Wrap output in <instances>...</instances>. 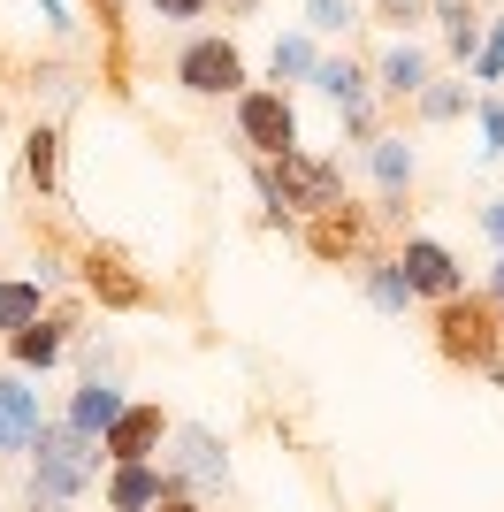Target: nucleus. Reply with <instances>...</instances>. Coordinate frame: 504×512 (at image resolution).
<instances>
[{
  "label": "nucleus",
  "mask_w": 504,
  "mask_h": 512,
  "mask_svg": "<svg viewBox=\"0 0 504 512\" xmlns=\"http://www.w3.org/2000/svg\"><path fill=\"white\" fill-rule=\"evenodd\" d=\"M92 474H100V444L77 436L69 421H46L31 436V505H69L92 490Z\"/></svg>",
  "instance_id": "f03ea898"
},
{
  "label": "nucleus",
  "mask_w": 504,
  "mask_h": 512,
  "mask_svg": "<svg viewBox=\"0 0 504 512\" xmlns=\"http://www.w3.org/2000/svg\"><path fill=\"white\" fill-rule=\"evenodd\" d=\"M482 237H489V245L504 253V199H497V207H482Z\"/></svg>",
  "instance_id": "f704fd0d"
},
{
  "label": "nucleus",
  "mask_w": 504,
  "mask_h": 512,
  "mask_svg": "<svg viewBox=\"0 0 504 512\" xmlns=\"http://www.w3.org/2000/svg\"><path fill=\"white\" fill-rule=\"evenodd\" d=\"M207 8H214V0H153V16H161V23H199Z\"/></svg>",
  "instance_id": "c85d7f7f"
},
{
  "label": "nucleus",
  "mask_w": 504,
  "mask_h": 512,
  "mask_svg": "<svg viewBox=\"0 0 504 512\" xmlns=\"http://www.w3.org/2000/svg\"><path fill=\"white\" fill-rule=\"evenodd\" d=\"M359 237H367V222L352 214V199H344V207H329V214H314V253H321V260L359 253Z\"/></svg>",
  "instance_id": "412c9836"
},
{
  "label": "nucleus",
  "mask_w": 504,
  "mask_h": 512,
  "mask_svg": "<svg viewBox=\"0 0 504 512\" xmlns=\"http://www.w3.org/2000/svg\"><path fill=\"white\" fill-rule=\"evenodd\" d=\"M474 85H504V16H482V46H474Z\"/></svg>",
  "instance_id": "393cba45"
},
{
  "label": "nucleus",
  "mask_w": 504,
  "mask_h": 512,
  "mask_svg": "<svg viewBox=\"0 0 504 512\" xmlns=\"http://www.w3.org/2000/svg\"><path fill=\"white\" fill-rule=\"evenodd\" d=\"M92 8H100V31L115 39V31H123V8H130V0H92Z\"/></svg>",
  "instance_id": "72a5a7b5"
},
{
  "label": "nucleus",
  "mask_w": 504,
  "mask_h": 512,
  "mask_svg": "<svg viewBox=\"0 0 504 512\" xmlns=\"http://www.w3.org/2000/svg\"><path fill=\"white\" fill-rule=\"evenodd\" d=\"M153 512H199V497H191V490H176V482H168V490H161V505H153Z\"/></svg>",
  "instance_id": "473e14b6"
},
{
  "label": "nucleus",
  "mask_w": 504,
  "mask_h": 512,
  "mask_svg": "<svg viewBox=\"0 0 504 512\" xmlns=\"http://www.w3.org/2000/svg\"><path fill=\"white\" fill-rule=\"evenodd\" d=\"M489 306H504V253H497V268H489V291H482Z\"/></svg>",
  "instance_id": "c9c22d12"
},
{
  "label": "nucleus",
  "mask_w": 504,
  "mask_h": 512,
  "mask_svg": "<svg viewBox=\"0 0 504 512\" xmlns=\"http://www.w3.org/2000/svg\"><path fill=\"white\" fill-rule=\"evenodd\" d=\"M428 23L443 31V54L451 62H474V46H482V0H428Z\"/></svg>",
  "instance_id": "4468645a"
},
{
  "label": "nucleus",
  "mask_w": 504,
  "mask_h": 512,
  "mask_svg": "<svg viewBox=\"0 0 504 512\" xmlns=\"http://www.w3.org/2000/svg\"><path fill=\"white\" fill-rule=\"evenodd\" d=\"M31 8L46 16V31H54V39H69V31H77V16H69V0H31Z\"/></svg>",
  "instance_id": "7c9ffc66"
},
{
  "label": "nucleus",
  "mask_w": 504,
  "mask_h": 512,
  "mask_svg": "<svg viewBox=\"0 0 504 512\" xmlns=\"http://www.w3.org/2000/svg\"><path fill=\"white\" fill-rule=\"evenodd\" d=\"M436 352L451 367H497L504 360V321L489 299H474V291H459V299L436 306Z\"/></svg>",
  "instance_id": "7ed1b4c3"
},
{
  "label": "nucleus",
  "mask_w": 504,
  "mask_h": 512,
  "mask_svg": "<svg viewBox=\"0 0 504 512\" xmlns=\"http://www.w3.org/2000/svg\"><path fill=\"white\" fill-rule=\"evenodd\" d=\"M489 375H497V390H504V360H497V367H489Z\"/></svg>",
  "instance_id": "4c0bfd02"
},
{
  "label": "nucleus",
  "mask_w": 504,
  "mask_h": 512,
  "mask_svg": "<svg viewBox=\"0 0 504 512\" xmlns=\"http://www.w3.org/2000/svg\"><path fill=\"white\" fill-rule=\"evenodd\" d=\"M314 62H321L314 31H283V39L268 46V77H275V92H283V85H306V77H314Z\"/></svg>",
  "instance_id": "aec40b11"
},
{
  "label": "nucleus",
  "mask_w": 504,
  "mask_h": 512,
  "mask_svg": "<svg viewBox=\"0 0 504 512\" xmlns=\"http://www.w3.org/2000/svg\"><path fill=\"white\" fill-rule=\"evenodd\" d=\"M420 123H459L466 107H474V92H466V77H428V85L413 92Z\"/></svg>",
  "instance_id": "5701e85b"
},
{
  "label": "nucleus",
  "mask_w": 504,
  "mask_h": 512,
  "mask_svg": "<svg viewBox=\"0 0 504 512\" xmlns=\"http://www.w3.org/2000/svg\"><path fill=\"white\" fill-rule=\"evenodd\" d=\"M23 176H31V192H54V184H62V130L54 123L23 130Z\"/></svg>",
  "instance_id": "6ab92c4d"
},
{
  "label": "nucleus",
  "mask_w": 504,
  "mask_h": 512,
  "mask_svg": "<svg viewBox=\"0 0 504 512\" xmlns=\"http://www.w3.org/2000/svg\"><path fill=\"white\" fill-rule=\"evenodd\" d=\"M176 85H184L191 100H237L252 77H245V54H237V39H222V31H199V39L176 46Z\"/></svg>",
  "instance_id": "20e7f679"
},
{
  "label": "nucleus",
  "mask_w": 504,
  "mask_h": 512,
  "mask_svg": "<svg viewBox=\"0 0 504 512\" xmlns=\"http://www.w3.org/2000/svg\"><path fill=\"white\" fill-rule=\"evenodd\" d=\"M367 23V0H306V31L314 39H344Z\"/></svg>",
  "instance_id": "b1692460"
},
{
  "label": "nucleus",
  "mask_w": 504,
  "mask_h": 512,
  "mask_svg": "<svg viewBox=\"0 0 504 512\" xmlns=\"http://www.w3.org/2000/svg\"><path fill=\"white\" fill-rule=\"evenodd\" d=\"M306 85H314L321 100L336 107V115H352V107H367V100H375V77H367V62H352V54H321Z\"/></svg>",
  "instance_id": "ddd939ff"
},
{
  "label": "nucleus",
  "mask_w": 504,
  "mask_h": 512,
  "mask_svg": "<svg viewBox=\"0 0 504 512\" xmlns=\"http://www.w3.org/2000/svg\"><path fill=\"white\" fill-rule=\"evenodd\" d=\"M359 291H367L375 314H405V306H413V283H405L398 253H367L359 260Z\"/></svg>",
  "instance_id": "dca6fc26"
},
{
  "label": "nucleus",
  "mask_w": 504,
  "mask_h": 512,
  "mask_svg": "<svg viewBox=\"0 0 504 512\" xmlns=\"http://www.w3.org/2000/svg\"><path fill=\"white\" fill-rule=\"evenodd\" d=\"M375 123H382V100L352 107V115H344V138H352V146H367V138H375Z\"/></svg>",
  "instance_id": "cd10ccee"
},
{
  "label": "nucleus",
  "mask_w": 504,
  "mask_h": 512,
  "mask_svg": "<svg viewBox=\"0 0 504 512\" xmlns=\"http://www.w3.org/2000/svg\"><path fill=\"white\" fill-rule=\"evenodd\" d=\"M123 406H130V390L115 383V375H84V383L69 390V413H62V421L77 428V436H92V444H100L107 428H115V413H123Z\"/></svg>",
  "instance_id": "9b49d317"
},
{
  "label": "nucleus",
  "mask_w": 504,
  "mask_h": 512,
  "mask_svg": "<svg viewBox=\"0 0 504 512\" xmlns=\"http://www.w3.org/2000/svg\"><path fill=\"white\" fill-rule=\"evenodd\" d=\"M84 291H92L100 306H115V314H123V306H146V283L130 276V268H123L115 253H100V245L84 253Z\"/></svg>",
  "instance_id": "2eb2a0df"
},
{
  "label": "nucleus",
  "mask_w": 504,
  "mask_h": 512,
  "mask_svg": "<svg viewBox=\"0 0 504 512\" xmlns=\"http://www.w3.org/2000/svg\"><path fill=\"white\" fill-rule=\"evenodd\" d=\"M161 474L176 482V490H191V497H214L222 482H230V451H222V436H214L207 421H184V428H168Z\"/></svg>",
  "instance_id": "423d86ee"
},
{
  "label": "nucleus",
  "mask_w": 504,
  "mask_h": 512,
  "mask_svg": "<svg viewBox=\"0 0 504 512\" xmlns=\"http://www.w3.org/2000/svg\"><path fill=\"white\" fill-rule=\"evenodd\" d=\"M367 169H375V184H382V192H413L420 153L405 146V138H390V130H375V138H367Z\"/></svg>",
  "instance_id": "a211bd4d"
},
{
  "label": "nucleus",
  "mask_w": 504,
  "mask_h": 512,
  "mask_svg": "<svg viewBox=\"0 0 504 512\" xmlns=\"http://www.w3.org/2000/svg\"><path fill=\"white\" fill-rule=\"evenodd\" d=\"M398 268H405V283H413V306L420 299L443 306V299H459V291H466V268H459V253H451L443 237H405Z\"/></svg>",
  "instance_id": "0eeeda50"
},
{
  "label": "nucleus",
  "mask_w": 504,
  "mask_h": 512,
  "mask_svg": "<svg viewBox=\"0 0 504 512\" xmlns=\"http://www.w3.org/2000/svg\"><path fill=\"white\" fill-rule=\"evenodd\" d=\"M161 444H168V421H161V406L130 398V406L115 413V428L100 436V459H107V467H138V459H153Z\"/></svg>",
  "instance_id": "6e6552de"
},
{
  "label": "nucleus",
  "mask_w": 504,
  "mask_h": 512,
  "mask_svg": "<svg viewBox=\"0 0 504 512\" xmlns=\"http://www.w3.org/2000/svg\"><path fill=\"white\" fill-rule=\"evenodd\" d=\"M252 184H260V207H268V222L344 207V169H336L329 153H306V146H291L283 161H252Z\"/></svg>",
  "instance_id": "f257e3e1"
},
{
  "label": "nucleus",
  "mask_w": 504,
  "mask_h": 512,
  "mask_svg": "<svg viewBox=\"0 0 504 512\" xmlns=\"http://www.w3.org/2000/svg\"><path fill=\"white\" fill-rule=\"evenodd\" d=\"M168 490V474L153 467V459H138V467H115L107 474V512H153Z\"/></svg>",
  "instance_id": "f3484780"
},
{
  "label": "nucleus",
  "mask_w": 504,
  "mask_h": 512,
  "mask_svg": "<svg viewBox=\"0 0 504 512\" xmlns=\"http://www.w3.org/2000/svg\"><path fill=\"white\" fill-rule=\"evenodd\" d=\"M69 276V268H62V253H39V268H31V283H39V291H46V283H62Z\"/></svg>",
  "instance_id": "2f4dec72"
},
{
  "label": "nucleus",
  "mask_w": 504,
  "mask_h": 512,
  "mask_svg": "<svg viewBox=\"0 0 504 512\" xmlns=\"http://www.w3.org/2000/svg\"><path fill=\"white\" fill-rule=\"evenodd\" d=\"M46 314V291L31 276H0V337H16V329H31V321Z\"/></svg>",
  "instance_id": "4be33fe9"
},
{
  "label": "nucleus",
  "mask_w": 504,
  "mask_h": 512,
  "mask_svg": "<svg viewBox=\"0 0 504 512\" xmlns=\"http://www.w3.org/2000/svg\"><path fill=\"white\" fill-rule=\"evenodd\" d=\"M230 107H237V138H245L252 161H283V153L298 146V107H291V92H275V85H245Z\"/></svg>",
  "instance_id": "39448f33"
},
{
  "label": "nucleus",
  "mask_w": 504,
  "mask_h": 512,
  "mask_svg": "<svg viewBox=\"0 0 504 512\" xmlns=\"http://www.w3.org/2000/svg\"><path fill=\"white\" fill-rule=\"evenodd\" d=\"M252 8H260V0H222V16H252Z\"/></svg>",
  "instance_id": "e433bc0d"
},
{
  "label": "nucleus",
  "mask_w": 504,
  "mask_h": 512,
  "mask_svg": "<svg viewBox=\"0 0 504 512\" xmlns=\"http://www.w3.org/2000/svg\"><path fill=\"white\" fill-rule=\"evenodd\" d=\"M474 130H482V153L489 161H504V92H474Z\"/></svg>",
  "instance_id": "a878e982"
},
{
  "label": "nucleus",
  "mask_w": 504,
  "mask_h": 512,
  "mask_svg": "<svg viewBox=\"0 0 504 512\" xmlns=\"http://www.w3.org/2000/svg\"><path fill=\"white\" fill-rule=\"evenodd\" d=\"M367 77H375V100H413V92L436 77V62H428V46H420V39H390Z\"/></svg>",
  "instance_id": "9d476101"
},
{
  "label": "nucleus",
  "mask_w": 504,
  "mask_h": 512,
  "mask_svg": "<svg viewBox=\"0 0 504 512\" xmlns=\"http://www.w3.org/2000/svg\"><path fill=\"white\" fill-rule=\"evenodd\" d=\"M39 85L54 92V100H62V107H69V100H77V92H84V85H77V69H62V62H54V69H39Z\"/></svg>",
  "instance_id": "c756f323"
},
{
  "label": "nucleus",
  "mask_w": 504,
  "mask_h": 512,
  "mask_svg": "<svg viewBox=\"0 0 504 512\" xmlns=\"http://www.w3.org/2000/svg\"><path fill=\"white\" fill-rule=\"evenodd\" d=\"M375 23L390 39H413L420 23H428V0H375Z\"/></svg>",
  "instance_id": "bb28decb"
},
{
  "label": "nucleus",
  "mask_w": 504,
  "mask_h": 512,
  "mask_svg": "<svg viewBox=\"0 0 504 512\" xmlns=\"http://www.w3.org/2000/svg\"><path fill=\"white\" fill-rule=\"evenodd\" d=\"M46 428V406H39V383L31 375H0V459H16V451H31V436Z\"/></svg>",
  "instance_id": "1a4fd4ad"
},
{
  "label": "nucleus",
  "mask_w": 504,
  "mask_h": 512,
  "mask_svg": "<svg viewBox=\"0 0 504 512\" xmlns=\"http://www.w3.org/2000/svg\"><path fill=\"white\" fill-rule=\"evenodd\" d=\"M8 360H16V375H46V367H62L69 360V321L62 314H39L31 329L8 337Z\"/></svg>",
  "instance_id": "f8f14e48"
}]
</instances>
